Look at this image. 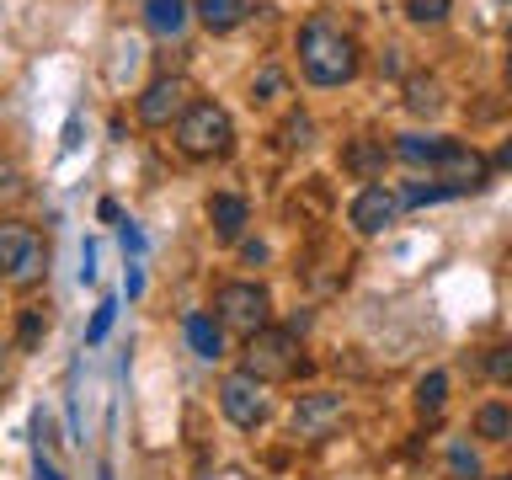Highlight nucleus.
<instances>
[{"mask_svg": "<svg viewBox=\"0 0 512 480\" xmlns=\"http://www.w3.org/2000/svg\"><path fill=\"white\" fill-rule=\"evenodd\" d=\"M443 150H448V139H438V134H400L395 139V160H406V166H427V171H438Z\"/></svg>", "mask_w": 512, "mask_h": 480, "instance_id": "13", "label": "nucleus"}, {"mask_svg": "<svg viewBox=\"0 0 512 480\" xmlns=\"http://www.w3.org/2000/svg\"><path fill=\"white\" fill-rule=\"evenodd\" d=\"M496 166H507V171H512V139L502 144V155H496Z\"/></svg>", "mask_w": 512, "mask_h": 480, "instance_id": "30", "label": "nucleus"}, {"mask_svg": "<svg viewBox=\"0 0 512 480\" xmlns=\"http://www.w3.org/2000/svg\"><path fill=\"white\" fill-rule=\"evenodd\" d=\"M144 22H150V32H160V38H176V32L187 27V0H144Z\"/></svg>", "mask_w": 512, "mask_h": 480, "instance_id": "16", "label": "nucleus"}, {"mask_svg": "<svg viewBox=\"0 0 512 480\" xmlns=\"http://www.w3.org/2000/svg\"><path fill=\"white\" fill-rule=\"evenodd\" d=\"M496 480H512V475H496Z\"/></svg>", "mask_w": 512, "mask_h": 480, "instance_id": "32", "label": "nucleus"}, {"mask_svg": "<svg viewBox=\"0 0 512 480\" xmlns=\"http://www.w3.org/2000/svg\"><path fill=\"white\" fill-rule=\"evenodd\" d=\"M443 400H448V374H438V368H432V374L416 384V411H422V416H438Z\"/></svg>", "mask_w": 512, "mask_h": 480, "instance_id": "19", "label": "nucleus"}, {"mask_svg": "<svg viewBox=\"0 0 512 480\" xmlns=\"http://www.w3.org/2000/svg\"><path fill=\"white\" fill-rule=\"evenodd\" d=\"M486 374H491L496 384H512V342H502V347L486 352Z\"/></svg>", "mask_w": 512, "mask_h": 480, "instance_id": "24", "label": "nucleus"}, {"mask_svg": "<svg viewBox=\"0 0 512 480\" xmlns=\"http://www.w3.org/2000/svg\"><path fill=\"white\" fill-rule=\"evenodd\" d=\"M32 480H64L59 470H54V464H48L43 454H38V464H32Z\"/></svg>", "mask_w": 512, "mask_h": 480, "instance_id": "28", "label": "nucleus"}, {"mask_svg": "<svg viewBox=\"0 0 512 480\" xmlns=\"http://www.w3.org/2000/svg\"><path fill=\"white\" fill-rule=\"evenodd\" d=\"M251 91H256V102H272V96L283 91V75H278V70H272V64H267V70L256 75V86H251Z\"/></svg>", "mask_w": 512, "mask_h": 480, "instance_id": "25", "label": "nucleus"}, {"mask_svg": "<svg viewBox=\"0 0 512 480\" xmlns=\"http://www.w3.org/2000/svg\"><path fill=\"white\" fill-rule=\"evenodd\" d=\"M112 320H118V304H96V315H91V326H86V342L96 347V342H107V331H112Z\"/></svg>", "mask_w": 512, "mask_h": 480, "instance_id": "23", "label": "nucleus"}, {"mask_svg": "<svg viewBox=\"0 0 512 480\" xmlns=\"http://www.w3.org/2000/svg\"><path fill=\"white\" fill-rule=\"evenodd\" d=\"M240 256H246V262H267V246H262V240H246V246H240Z\"/></svg>", "mask_w": 512, "mask_h": 480, "instance_id": "29", "label": "nucleus"}, {"mask_svg": "<svg viewBox=\"0 0 512 480\" xmlns=\"http://www.w3.org/2000/svg\"><path fill=\"white\" fill-rule=\"evenodd\" d=\"M475 432L486 443H507L512 438V406H502V400H486V406L475 411Z\"/></svg>", "mask_w": 512, "mask_h": 480, "instance_id": "18", "label": "nucleus"}, {"mask_svg": "<svg viewBox=\"0 0 512 480\" xmlns=\"http://www.w3.org/2000/svg\"><path fill=\"white\" fill-rule=\"evenodd\" d=\"M395 150H384V139H352L342 150V171L358 176V182H379L384 176V160H390Z\"/></svg>", "mask_w": 512, "mask_h": 480, "instance_id": "12", "label": "nucleus"}, {"mask_svg": "<svg viewBox=\"0 0 512 480\" xmlns=\"http://www.w3.org/2000/svg\"><path fill=\"white\" fill-rule=\"evenodd\" d=\"M283 144H288V150H294V144H310V118H288Z\"/></svg>", "mask_w": 512, "mask_h": 480, "instance_id": "27", "label": "nucleus"}, {"mask_svg": "<svg viewBox=\"0 0 512 480\" xmlns=\"http://www.w3.org/2000/svg\"><path fill=\"white\" fill-rule=\"evenodd\" d=\"M102 480H112V475H107V470H102Z\"/></svg>", "mask_w": 512, "mask_h": 480, "instance_id": "33", "label": "nucleus"}, {"mask_svg": "<svg viewBox=\"0 0 512 480\" xmlns=\"http://www.w3.org/2000/svg\"><path fill=\"white\" fill-rule=\"evenodd\" d=\"M443 198H454V192H448L443 182H432V187H422V182H416V187H406V192H400V208H427V203H443Z\"/></svg>", "mask_w": 512, "mask_h": 480, "instance_id": "21", "label": "nucleus"}, {"mask_svg": "<svg viewBox=\"0 0 512 480\" xmlns=\"http://www.w3.org/2000/svg\"><path fill=\"white\" fill-rule=\"evenodd\" d=\"M342 416H347V400L342 395H331V390H310V395H299L294 400V438L304 443H320V438H331L336 427H342Z\"/></svg>", "mask_w": 512, "mask_h": 480, "instance_id": "7", "label": "nucleus"}, {"mask_svg": "<svg viewBox=\"0 0 512 480\" xmlns=\"http://www.w3.org/2000/svg\"><path fill=\"white\" fill-rule=\"evenodd\" d=\"M406 107L416 118H432V112H443V86L432 75H411L406 80Z\"/></svg>", "mask_w": 512, "mask_h": 480, "instance_id": "17", "label": "nucleus"}, {"mask_svg": "<svg viewBox=\"0 0 512 480\" xmlns=\"http://www.w3.org/2000/svg\"><path fill=\"white\" fill-rule=\"evenodd\" d=\"M235 144V123L219 102H192L176 123V150L192 155V160H214V155H230Z\"/></svg>", "mask_w": 512, "mask_h": 480, "instance_id": "2", "label": "nucleus"}, {"mask_svg": "<svg viewBox=\"0 0 512 480\" xmlns=\"http://www.w3.org/2000/svg\"><path fill=\"white\" fill-rule=\"evenodd\" d=\"M432 176H438V182L459 198V192H480L491 182V160L480 150H470V144L448 139V150H443V160H438V171H432Z\"/></svg>", "mask_w": 512, "mask_h": 480, "instance_id": "9", "label": "nucleus"}, {"mask_svg": "<svg viewBox=\"0 0 512 480\" xmlns=\"http://www.w3.org/2000/svg\"><path fill=\"white\" fill-rule=\"evenodd\" d=\"M187 342H192V352H198L203 363L224 358V326L208 320V315H187Z\"/></svg>", "mask_w": 512, "mask_h": 480, "instance_id": "15", "label": "nucleus"}, {"mask_svg": "<svg viewBox=\"0 0 512 480\" xmlns=\"http://www.w3.org/2000/svg\"><path fill=\"white\" fill-rule=\"evenodd\" d=\"M48 272V246L43 235L22 219H0V278L16 288H32Z\"/></svg>", "mask_w": 512, "mask_h": 480, "instance_id": "4", "label": "nucleus"}, {"mask_svg": "<svg viewBox=\"0 0 512 480\" xmlns=\"http://www.w3.org/2000/svg\"><path fill=\"white\" fill-rule=\"evenodd\" d=\"M395 214H400V192L379 187V182H368L358 198H352V208H347V219H352L358 235H379L384 224H395Z\"/></svg>", "mask_w": 512, "mask_h": 480, "instance_id": "10", "label": "nucleus"}, {"mask_svg": "<svg viewBox=\"0 0 512 480\" xmlns=\"http://www.w3.org/2000/svg\"><path fill=\"white\" fill-rule=\"evenodd\" d=\"M48 331V320H43V310H27L22 315V347H38V336Z\"/></svg>", "mask_w": 512, "mask_h": 480, "instance_id": "26", "label": "nucleus"}, {"mask_svg": "<svg viewBox=\"0 0 512 480\" xmlns=\"http://www.w3.org/2000/svg\"><path fill=\"white\" fill-rule=\"evenodd\" d=\"M192 11H198V22L208 27V32H235L240 22H246V0H198V6H192Z\"/></svg>", "mask_w": 512, "mask_h": 480, "instance_id": "14", "label": "nucleus"}, {"mask_svg": "<svg viewBox=\"0 0 512 480\" xmlns=\"http://www.w3.org/2000/svg\"><path fill=\"white\" fill-rule=\"evenodd\" d=\"M507 75H512V32H507Z\"/></svg>", "mask_w": 512, "mask_h": 480, "instance_id": "31", "label": "nucleus"}, {"mask_svg": "<svg viewBox=\"0 0 512 480\" xmlns=\"http://www.w3.org/2000/svg\"><path fill=\"white\" fill-rule=\"evenodd\" d=\"M208 224H214V235L224 240V246H235V240L246 235V224H251L246 198H235V192H214V198H208Z\"/></svg>", "mask_w": 512, "mask_h": 480, "instance_id": "11", "label": "nucleus"}, {"mask_svg": "<svg viewBox=\"0 0 512 480\" xmlns=\"http://www.w3.org/2000/svg\"><path fill=\"white\" fill-rule=\"evenodd\" d=\"M192 107V86L182 75H160L139 91V123L144 128H171L182 123V112Z\"/></svg>", "mask_w": 512, "mask_h": 480, "instance_id": "6", "label": "nucleus"}, {"mask_svg": "<svg viewBox=\"0 0 512 480\" xmlns=\"http://www.w3.org/2000/svg\"><path fill=\"white\" fill-rule=\"evenodd\" d=\"M448 6H454V0H406V16H411V27H443Z\"/></svg>", "mask_w": 512, "mask_h": 480, "instance_id": "20", "label": "nucleus"}, {"mask_svg": "<svg viewBox=\"0 0 512 480\" xmlns=\"http://www.w3.org/2000/svg\"><path fill=\"white\" fill-rule=\"evenodd\" d=\"M358 64H363V48L336 16L320 11L299 27V70L310 86H347L358 75Z\"/></svg>", "mask_w": 512, "mask_h": 480, "instance_id": "1", "label": "nucleus"}, {"mask_svg": "<svg viewBox=\"0 0 512 480\" xmlns=\"http://www.w3.org/2000/svg\"><path fill=\"white\" fill-rule=\"evenodd\" d=\"M448 470H454V480H480V459L464 443H454L448 448Z\"/></svg>", "mask_w": 512, "mask_h": 480, "instance_id": "22", "label": "nucleus"}, {"mask_svg": "<svg viewBox=\"0 0 512 480\" xmlns=\"http://www.w3.org/2000/svg\"><path fill=\"white\" fill-rule=\"evenodd\" d=\"M219 411L230 416L235 427H262L267 422V395H262V379H251L246 368L240 374H224L219 379Z\"/></svg>", "mask_w": 512, "mask_h": 480, "instance_id": "8", "label": "nucleus"}, {"mask_svg": "<svg viewBox=\"0 0 512 480\" xmlns=\"http://www.w3.org/2000/svg\"><path fill=\"white\" fill-rule=\"evenodd\" d=\"M246 374L251 379H262V384H272V379H294L299 368H304V358H299V331L294 326H267V331H256V336H246Z\"/></svg>", "mask_w": 512, "mask_h": 480, "instance_id": "3", "label": "nucleus"}, {"mask_svg": "<svg viewBox=\"0 0 512 480\" xmlns=\"http://www.w3.org/2000/svg\"><path fill=\"white\" fill-rule=\"evenodd\" d=\"M214 310H219V326L224 331H240V336H256V331H267V320H272V294L262 283H224L219 288V299H214Z\"/></svg>", "mask_w": 512, "mask_h": 480, "instance_id": "5", "label": "nucleus"}]
</instances>
